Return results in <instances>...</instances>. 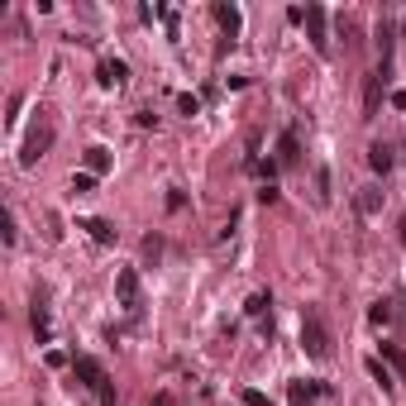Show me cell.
I'll list each match as a JSON object with an SVG mask.
<instances>
[{
    "label": "cell",
    "instance_id": "cell-11",
    "mask_svg": "<svg viewBox=\"0 0 406 406\" xmlns=\"http://www.w3.org/2000/svg\"><path fill=\"white\" fill-rule=\"evenodd\" d=\"M86 172H91V177H105V172H110V148H101V143H96V148H86Z\"/></svg>",
    "mask_w": 406,
    "mask_h": 406
},
{
    "label": "cell",
    "instance_id": "cell-12",
    "mask_svg": "<svg viewBox=\"0 0 406 406\" xmlns=\"http://www.w3.org/2000/svg\"><path fill=\"white\" fill-rule=\"evenodd\" d=\"M215 20H220V29L225 34H229V39H234V34H239V24H244V15H239V5H215Z\"/></svg>",
    "mask_w": 406,
    "mask_h": 406
},
{
    "label": "cell",
    "instance_id": "cell-6",
    "mask_svg": "<svg viewBox=\"0 0 406 406\" xmlns=\"http://www.w3.org/2000/svg\"><path fill=\"white\" fill-rule=\"evenodd\" d=\"M48 143H53V124H39V129L24 139V148H20V167H34V162L48 153Z\"/></svg>",
    "mask_w": 406,
    "mask_h": 406
},
{
    "label": "cell",
    "instance_id": "cell-17",
    "mask_svg": "<svg viewBox=\"0 0 406 406\" xmlns=\"http://www.w3.org/2000/svg\"><path fill=\"white\" fill-rule=\"evenodd\" d=\"M268 306H273V297H268V292H253V297H249V306H244V311H249V316H253V321H268Z\"/></svg>",
    "mask_w": 406,
    "mask_h": 406
},
{
    "label": "cell",
    "instance_id": "cell-14",
    "mask_svg": "<svg viewBox=\"0 0 406 406\" xmlns=\"http://www.w3.org/2000/svg\"><path fill=\"white\" fill-rule=\"evenodd\" d=\"M34 335H39V345H48L53 340V325H48V306L34 297Z\"/></svg>",
    "mask_w": 406,
    "mask_h": 406
},
{
    "label": "cell",
    "instance_id": "cell-10",
    "mask_svg": "<svg viewBox=\"0 0 406 406\" xmlns=\"http://www.w3.org/2000/svg\"><path fill=\"white\" fill-rule=\"evenodd\" d=\"M81 229H86V234H91L96 244H115V239H120V229H115L110 220H101V215H91V220H81Z\"/></svg>",
    "mask_w": 406,
    "mask_h": 406
},
{
    "label": "cell",
    "instance_id": "cell-16",
    "mask_svg": "<svg viewBox=\"0 0 406 406\" xmlns=\"http://www.w3.org/2000/svg\"><path fill=\"white\" fill-rule=\"evenodd\" d=\"M383 359L392 364V373L406 383V354H402V345H383Z\"/></svg>",
    "mask_w": 406,
    "mask_h": 406
},
{
    "label": "cell",
    "instance_id": "cell-23",
    "mask_svg": "<svg viewBox=\"0 0 406 406\" xmlns=\"http://www.w3.org/2000/svg\"><path fill=\"white\" fill-rule=\"evenodd\" d=\"M5 244H20V229H15V210H5Z\"/></svg>",
    "mask_w": 406,
    "mask_h": 406
},
{
    "label": "cell",
    "instance_id": "cell-28",
    "mask_svg": "<svg viewBox=\"0 0 406 406\" xmlns=\"http://www.w3.org/2000/svg\"><path fill=\"white\" fill-rule=\"evenodd\" d=\"M258 201H263V205H273V201H277V186H273V182H263V191H258Z\"/></svg>",
    "mask_w": 406,
    "mask_h": 406
},
{
    "label": "cell",
    "instance_id": "cell-5",
    "mask_svg": "<svg viewBox=\"0 0 406 406\" xmlns=\"http://www.w3.org/2000/svg\"><path fill=\"white\" fill-rule=\"evenodd\" d=\"M387 81H392V62H378V72H368V86H364V120L378 115V96H383Z\"/></svg>",
    "mask_w": 406,
    "mask_h": 406
},
{
    "label": "cell",
    "instance_id": "cell-25",
    "mask_svg": "<svg viewBox=\"0 0 406 406\" xmlns=\"http://www.w3.org/2000/svg\"><path fill=\"white\" fill-rule=\"evenodd\" d=\"M316 186H321V201H330V172H325V167L316 172Z\"/></svg>",
    "mask_w": 406,
    "mask_h": 406
},
{
    "label": "cell",
    "instance_id": "cell-21",
    "mask_svg": "<svg viewBox=\"0 0 406 406\" xmlns=\"http://www.w3.org/2000/svg\"><path fill=\"white\" fill-rule=\"evenodd\" d=\"M368 373H373V378H378L383 387H397V383H392V373L383 368V359H368Z\"/></svg>",
    "mask_w": 406,
    "mask_h": 406
},
{
    "label": "cell",
    "instance_id": "cell-1",
    "mask_svg": "<svg viewBox=\"0 0 406 406\" xmlns=\"http://www.w3.org/2000/svg\"><path fill=\"white\" fill-rule=\"evenodd\" d=\"M301 349H306V359H316V364H325V359L335 354V340H330V330H325L321 311H306L301 316Z\"/></svg>",
    "mask_w": 406,
    "mask_h": 406
},
{
    "label": "cell",
    "instance_id": "cell-15",
    "mask_svg": "<svg viewBox=\"0 0 406 406\" xmlns=\"http://www.w3.org/2000/svg\"><path fill=\"white\" fill-rule=\"evenodd\" d=\"M354 205H359L364 215H373V210L383 205V191H378V186H359V196H354Z\"/></svg>",
    "mask_w": 406,
    "mask_h": 406
},
{
    "label": "cell",
    "instance_id": "cell-9",
    "mask_svg": "<svg viewBox=\"0 0 406 406\" xmlns=\"http://www.w3.org/2000/svg\"><path fill=\"white\" fill-rule=\"evenodd\" d=\"M297 158H301V139H297V129H287L277 139V167H297Z\"/></svg>",
    "mask_w": 406,
    "mask_h": 406
},
{
    "label": "cell",
    "instance_id": "cell-29",
    "mask_svg": "<svg viewBox=\"0 0 406 406\" xmlns=\"http://www.w3.org/2000/svg\"><path fill=\"white\" fill-rule=\"evenodd\" d=\"M397 239H402V249H406V215L397 220Z\"/></svg>",
    "mask_w": 406,
    "mask_h": 406
},
{
    "label": "cell",
    "instance_id": "cell-27",
    "mask_svg": "<svg viewBox=\"0 0 406 406\" xmlns=\"http://www.w3.org/2000/svg\"><path fill=\"white\" fill-rule=\"evenodd\" d=\"M134 120H139V129H153V124H158V115H153V110H139Z\"/></svg>",
    "mask_w": 406,
    "mask_h": 406
},
{
    "label": "cell",
    "instance_id": "cell-7",
    "mask_svg": "<svg viewBox=\"0 0 406 406\" xmlns=\"http://www.w3.org/2000/svg\"><path fill=\"white\" fill-rule=\"evenodd\" d=\"M330 392V383H321V378H311V383H292L287 387V406H311L316 397H325Z\"/></svg>",
    "mask_w": 406,
    "mask_h": 406
},
{
    "label": "cell",
    "instance_id": "cell-26",
    "mask_svg": "<svg viewBox=\"0 0 406 406\" xmlns=\"http://www.w3.org/2000/svg\"><path fill=\"white\" fill-rule=\"evenodd\" d=\"M182 205H186V196L177 191V186H172V191H167V210H182Z\"/></svg>",
    "mask_w": 406,
    "mask_h": 406
},
{
    "label": "cell",
    "instance_id": "cell-24",
    "mask_svg": "<svg viewBox=\"0 0 406 406\" xmlns=\"http://www.w3.org/2000/svg\"><path fill=\"white\" fill-rule=\"evenodd\" d=\"M244 406H273V402H268L258 387H249V392H244Z\"/></svg>",
    "mask_w": 406,
    "mask_h": 406
},
{
    "label": "cell",
    "instance_id": "cell-20",
    "mask_svg": "<svg viewBox=\"0 0 406 406\" xmlns=\"http://www.w3.org/2000/svg\"><path fill=\"white\" fill-rule=\"evenodd\" d=\"M72 191H77V196L96 191V177H91V172H77V177H72Z\"/></svg>",
    "mask_w": 406,
    "mask_h": 406
},
{
    "label": "cell",
    "instance_id": "cell-19",
    "mask_svg": "<svg viewBox=\"0 0 406 406\" xmlns=\"http://www.w3.org/2000/svg\"><path fill=\"white\" fill-rule=\"evenodd\" d=\"M387 321H392V306H387V301L368 306V325H387Z\"/></svg>",
    "mask_w": 406,
    "mask_h": 406
},
{
    "label": "cell",
    "instance_id": "cell-18",
    "mask_svg": "<svg viewBox=\"0 0 406 406\" xmlns=\"http://www.w3.org/2000/svg\"><path fill=\"white\" fill-rule=\"evenodd\" d=\"M177 110H182L186 120H191V115H201V96H191V91H182V96H177Z\"/></svg>",
    "mask_w": 406,
    "mask_h": 406
},
{
    "label": "cell",
    "instance_id": "cell-2",
    "mask_svg": "<svg viewBox=\"0 0 406 406\" xmlns=\"http://www.w3.org/2000/svg\"><path fill=\"white\" fill-rule=\"evenodd\" d=\"M72 373L81 378V387H86V392H96V397H101V406H115L110 378H105V368L96 364V359H86V354H77V359H72Z\"/></svg>",
    "mask_w": 406,
    "mask_h": 406
},
{
    "label": "cell",
    "instance_id": "cell-13",
    "mask_svg": "<svg viewBox=\"0 0 406 406\" xmlns=\"http://www.w3.org/2000/svg\"><path fill=\"white\" fill-rule=\"evenodd\" d=\"M392 148H387V143H373V148H368V167H373V172H378V177H387V172H392Z\"/></svg>",
    "mask_w": 406,
    "mask_h": 406
},
{
    "label": "cell",
    "instance_id": "cell-22",
    "mask_svg": "<svg viewBox=\"0 0 406 406\" xmlns=\"http://www.w3.org/2000/svg\"><path fill=\"white\" fill-rule=\"evenodd\" d=\"M158 253H162V239H158V234H148V239H143V258L158 263Z\"/></svg>",
    "mask_w": 406,
    "mask_h": 406
},
{
    "label": "cell",
    "instance_id": "cell-4",
    "mask_svg": "<svg viewBox=\"0 0 406 406\" xmlns=\"http://www.w3.org/2000/svg\"><path fill=\"white\" fill-rule=\"evenodd\" d=\"M115 292H120V306L129 311V316H139V311H143V301H139V273H134V268H120V273H115Z\"/></svg>",
    "mask_w": 406,
    "mask_h": 406
},
{
    "label": "cell",
    "instance_id": "cell-3",
    "mask_svg": "<svg viewBox=\"0 0 406 406\" xmlns=\"http://www.w3.org/2000/svg\"><path fill=\"white\" fill-rule=\"evenodd\" d=\"M325 20H330V15H325V5H306V34H311V48H316V53H330V29H325Z\"/></svg>",
    "mask_w": 406,
    "mask_h": 406
},
{
    "label": "cell",
    "instance_id": "cell-8",
    "mask_svg": "<svg viewBox=\"0 0 406 406\" xmlns=\"http://www.w3.org/2000/svg\"><path fill=\"white\" fill-rule=\"evenodd\" d=\"M96 81H101L105 91H115V86H124V81H129V62H120V58H105L101 67H96Z\"/></svg>",
    "mask_w": 406,
    "mask_h": 406
}]
</instances>
